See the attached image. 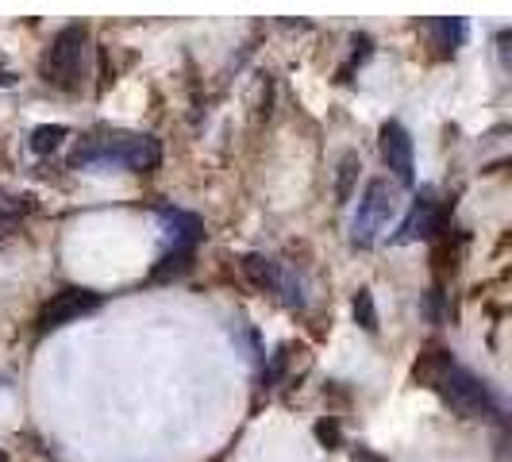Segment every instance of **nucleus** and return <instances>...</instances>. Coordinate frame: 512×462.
<instances>
[{
	"label": "nucleus",
	"mask_w": 512,
	"mask_h": 462,
	"mask_svg": "<svg viewBox=\"0 0 512 462\" xmlns=\"http://www.w3.org/2000/svg\"><path fill=\"white\" fill-rule=\"evenodd\" d=\"M316 436H320V443H339V424H335V420H320V424H316Z\"/></svg>",
	"instance_id": "dca6fc26"
},
{
	"label": "nucleus",
	"mask_w": 512,
	"mask_h": 462,
	"mask_svg": "<svg viewBox=\"0 0 512 462\" xmlns=\"http://www.w3.org/2000/svg\"><path fill=\"white\" fill-rule=\"evenodd\" d=\"M66 139H70V128H66V124H39V128L31 131L27 147L35 154H54Z\"/></svg>",
	"instance_id": "f8f14e48"
},
{
	"label": "nucleus",
	"mask_w": 512,
	"mask_h": 462,
	"mask_svg": "<svg viewBox=\"0 0 512 462\" xmlns=\"http://www.w3.org/2000/svg\"><path fill=\"white\" fill-rule=\"evenodd\" d=\"M351 312H355V324H359L366 335H378V305H374V293L370 289H359L351 297Z\"/></svg>",
	"instance_id": "4468645a"
},
{
	"label": "nucleus",
	"mask_w": 512,
	"mask_h": 462,
	"mask_svg": "<svg viewBox=\"0 0 512 462\" xmlns=\"http://www.w3.org/2000/svg\"><path fill=\"white\" fill-rule=\"evenodd\" d=\"M351 455H355V462H385V459H378V455H374L370 447H355Z\"/></svg>",
	"instance_id": "f3484780"
},
{
	"label": "nucleus",
	"mask_w": 512,
	"mask_h": 462,
	"mask_svg": "<svg viewBox=\"0 0 512 462\" xmlns=\"http://www.w3.org/2000/svg\"><path fill=\"white\" fill-rule=\"evenodd\" d=\"M355 47H359V51L351 54V62L339 70V81H351V70H355V66H362V62L370 58V47H374V43H370V35H359V39H355Z\"/></svg>",
	"instance_id": "2eb2a0df"
},
{
	"label": "nucleus",
	"mask_w": 512,
	"mask_h": 462,
	"mask_svg": "<svg viewBox=\"0 0 512 462\" xmlns=\"http://www.w3.org/2000/svg\"><path fill=\"white\" fill-rule=\"evenodd\" d=\"M397 216V189L385 178H374L362 193L359 208H355V220H351V247H374L382 239V231L389 228V220Z\"/></svg>",
	"instance_id": "423d86ee"
},
{
	"label": "nucleus",
	"mask_w": 512,
	"mask_h": 462,
	"mask_svg": "<svg viewBox=\"0 0 512 462\" xmlns=\"http://www.w3.org/2000/svg\"><path fill=\"white\" fill-rule=\"evenodd\" d=\"M39 77L54 89H62V93H81L85 81H89V27H58L51 47L39 58Z\"/></svg>",
	"instance_id": "20e7f679"
},
{
	"label": "nucleus",
	"mask_w": 512,
	"mask_h": 462,
	"mask_svg": "<svg viewBox=\"0 0 512 462\" xmlns=\"http://www.w3.org/2000/svg\"><path fill=\"white\" fill-rule=\"evenodd\" d=\"M378 147H382V162L393 170V178L401 185L416 181V147H412V135L401 120H385L378 128Z\"/></svg>",
	"instance_id": "1a4fd4ad"
},
{
	"label": "nucleus",
	"mask_w": 512,
	"mask_h": 462,
	"mask_svg": "<svg viewBox=\"0 0 512 462\" xmlns=\"http://www.w3.org/2000/svg\"><path fill=\"white\" fill-rule=\"evenodd\" d=\"M162 162V143L143 131H104L89 135L70 158V170H128L151 174Z\"/></svg>",
	"instance_id": "f03ea898"
},
{
	"label": "nucleus",
	"mask_w": 512,
	"mask_h": 462,
	"mask_svg": "<svg viewBox=\"0 0 512 462\" xmlns=\"http://www.w3.org/2000/svg\"><path fill=\"white\" fill-rule=\"evenodd\" d=\"M154 220L162 228V239H166V251L154 262L151 278L154 282H166V278H181L189 266H193V255L197 247L205 243V220L189 208L178 205H154Z\"/></svg>",
	"instance_id": "7ed1b4c3"
},
{
	"label": "nucleus",
	"mask_w": 512,
	"mask_h": 462,
	"mask_svg": "<svg viewBox=\"0 0 512 462\" xmlns=\"http://www.w3.org/2000/svg\"><path fill=\"white\" fill-rule=\"evenodd\" d=\"M4 85H16V77H12L8 70H4V66H0V89H4Z\"/></svg>",
	"instance_id": "a211bd4d"
},
{
	"label": "nucleus",
	"mask_w": 512,
	"mask_h": 462,
	"mask_svg": "<svg viewBox=\"0 0 512 462\" xmlns=\"http://www.w3.org/2000/svg\"><path fill=\"white\" fill-rule=\"evenodd\" d=\"M101 293H93V289H81V285H70V289H58L51 301L43 305L39 312V332H58V328H66V324H74L81 316H89V312H97L101 308Z\"/></svg>",
	"instance_id": "6e6552de"
},
{
	"label": "nucleus",
	"mask_w": 512,
	"mask_h": 462,
	"mask_svg": "<svg viewBox=\"0 0 512 462\" xmlns=\"http://www.w3.org/2000/svg\"><path fill=\"white\" fill-rule=\"evenodd\" d=\"M239 270L247 274V282L255 285V289H262V293H270L278 305H285V308H305L308 305L305 278H301L293 266H285L282 258L243 255L239 258Z\"/></svg>",
	"instance_id": "39448f33"
},
{
	"label": "nucleus",
	"mask_w": 512,
	"mask_h": 462,
	"mask_svg": "<svg viewBox=\"0 0 512 462\" xmlns=\"http://www.w3.org/2000/svg\"><path fill=\"white\" fill-rule=\"evenodd\" d=\"M0 462H8V451H0Z\"/></svg>",
	"instance_id": "6ab92c4d"
},
{
	"label": "nucleus",
	"mask_w": 512,
	"mask_h": 462,
	"mask_svg": "<svg viewBox=\"0 0 512 462\" xmlns=\"http://www.w3.org/2000/svg\"><path fill=\"white\" fill-rule=\"evenodd\" d=\"M424 31L432 35V47H439V54H455L466 43V20L462 16H428Z\"/></svg>",
	"instance_id": "9d476101"
},
{
	"label": "nucleus",
	"mask_w": 512,
	"mask_h": 462,
	"mask_svg": "<svg viewBox=\"0 0 512 462\" xmlns=\"http://www.w3.org/2000/svg\"><path fill=\"white\" fill-rule=\"evenodd\" d=\"M443 220H447V208L436 197V189H420L409 208V216L401 220V228H397V235L389 243L393 247H409V243H420V239H432V235L443 231Z\"/></svg>",
	"instance_id": "0eeeda50"
},
{
	"label": "nucleus",
	"mask_w": 512,
	"mask_h": 462,
	"mask_svg": "<svg viewBox=\"0 0 512 462\" xmlns=\"http://www.w3.org/2000/svg\"><path fill=\"white\" fill-rule=\"evenodd\" d=\"M416 382L436 389L443 405L466 420H497L501 416V401L493 397L486 378H478L474 370L451 359V351H428L416 366Z\"/></svg>",
	"instance_id": "f257e3e1"
},
{
	"label": "nucleus",
	"mask_w": 512,
	"mask_h": 462,
	"mask_svg": "<svg viewBox=\"0 0 512 462\" xmlns=\"http://www.w3.org/2000/svg\"><path fill=\"white\" fill-rule=\"evenodd\" d=\"M31 208H35V197H31V193H12V189L0 185V235H8Z\"/></svg>",
	"instance_id": "9b49d317"
},
{
	"label": "nucleus",
	"mask_w": 512,
	"mask_h": 462,
	"mask_svg": "<svg viewBox=\"0 0 512 462\" xmlns=\"http://www.w3.org/2000/svg\"><path fill=\"white\" fill-rule=\"evenodd\" d=\"M362 162L359 151H347L339 158V178H335V205H347L351 201V189H355V178H359Z\"/></svg>",
	"instance_id": "ddd939ff"
}]
</instances>
